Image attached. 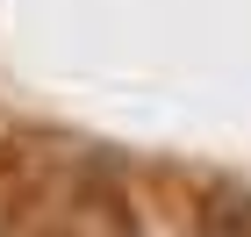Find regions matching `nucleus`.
Returning a JSON list of instances; mask_svg holds the SVG:
<instances>
[{"mask_svg": "<svg viewBox=\"0 0 251 237\" xmlns=\"http://www.w3.org/2000/svg\"><path fill=\"white\" fill-rule=\"evenodd\" d=\"M208 230H215V237H251V194H215Z\"/></svg>", "mask_w": 251, "mask_h": 237, "instance_id": "1", "label": "nucleus"}]
</instances>
